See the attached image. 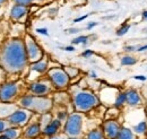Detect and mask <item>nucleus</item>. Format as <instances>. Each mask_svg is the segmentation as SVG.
Wrapping results in <instances>:
<instances>
[{
    "label": "nucleus",
    "instance_id": "nucleus-26",
    "mask_svg": "<svg viewBox=\"0 0 147 139\" xmlns=\"http://www.w3.org/2000/svg\"><path fill=\"white\" fill-rule=\"evenodd\" d=\"M68 112L66 111V110H63V111H59L58 113H57V118L55 119H58V120H60L61 122L66 121V119L68 118Z\"/></svg>",
    "mask_w": 147,
    "mask_h": 139
},
{
    "label": "nucleus",
    "instance_id": "nucleus-7",
    "mask_svg": "<svg viewBox=\"0 0 147 139\" xmlns=\"http://www.w3.org/2000/svg\"><path fill=\"white\" fill-rule=\"evenodd\" d=\"M32 118V112L26 110V109H17L13 114H10L6 121L9 126L11 127H18V128H23L26 127L28 124V122Z\"/></svg>",
    "mask_w": 147,
    "mask_h": 139
},
{
    "label": "nucleus",
    "instance_id": "nucleus-14",
    "mask_svg": "<svg viewBox=\"0 0 147 139\" xmlns=\"http://www.w3.org/2000/svg\"><path fill=\"white\" fill-rule=\"evenodd\" d=\"M18 107L11 102H0V119L6 120L10 114H13Z\"/></svg>",
    "mask_w": 147,
    "mask_h": 139
},
{
    "label": "nucleus",
    "instance_id": "nucleus-39",
    "mask_svg": "<svg viewBox=\"0 0 147 139\" xmlns=\"http://www.w3.org/2000/svg\"><path fill=\"white\" fill-rule=\"evenodd\" d=\"M91 77H92V78H96V74H95L94 71H92V72H91Z\"/></svg>",
    "mask_w": 147,
    "mask_h": 139
},
{
    "label": "nucleus",
    "instance_id": "nucleus-30",
    "mask_svg": "<svg viewBox=\"0 0 147 139\" xmlns=\"http://www.w3.org/2000/svg\"><path fill=\"white\" fill-rule=\"evenodd\" d=\"M36 33L41 35H44V36H48L49 35V32H48V28H45V27H38L36 28Z\"/></svg>",
    "mask_w": 147,
    "mask_h": 139
},
{
    "label": "nucleus",
    "instance_id": "nucleus-27",
    "mask_svg": "<svg viewBox=\"0 0 147 139\" xmlns=\"http://www.w3.org/2000/svg\"><path fill=\"white\" fill-rule=\"evenodd\" d=\"M15 1V3L16 5H22V6H28V5H31L33 1H36V0H14Z\"/></svg>",
    "mask_w": 147,
    "mask_h": 139
},
{
    "label": "nucleus",
    "instance_id": "nucleus-10",
    "mask_svg": "<svg viewBox=\"0 0 147 139\" xmlns=\"http://www.w3.org/2000/svg\"><path fill=\"white\" fill-rule=\"evenodd\" d=\"M51 89H52V85L50 82L48 83L43 80H36V82H32L28 85V90L31 92V94L35 96H48Z\"/></svg>",
    "mask_w": 147,
    "mask_h": 139
},
{
    "label": "nucleus",
    "instance_id": "nucleus-11",
    "mask_svg": "<svg viewBox=\"0 0 147 139\" xmlns=\"http://www.w3.org/2000/svg\"><path fill=\"white\" fill-rule=\"evenodd\" d=\"M42 135V127L40 122L28 123L23 130V137L25 139H37Z\"/></svg>",
    "mask_w": 147,
    "mask_h": 139
},
{
    "label": "nucleus",
    "instance_id": "nucleus-3",
    "mask_svg": "<svg viewBox=\"0 0 147 139\" xmlns=\"http://www.w3.org/2000/svg\"><path fill=\"white\" fill-rule=\"evenodd\" d=\"M100 104V99L91 90H78L73 96V105L76 112L85 113L88 112Z\"/></svg>",
    "mask_w": 147,
    "mask_h": 139
},
{
    "label": "nucleus",
    "instance_id": "nucleus-28",
    "mask_svg": "<svg viewBox=\"0 0 147 139\" xmlns=\"http://www.w3.org/2000/svg\"><path fill=\"white\" fill-rule=\"evenodd\" d=\"M9 127V124L7 123V121L6 120H2V119H0V135L7 129Z\"/></svg>",
    "mask_w": 147,
    "mask_h": 139
},
{
    "label": "nucleus",
    "instance_id": "nucleus-34",
    "mask_svg": "<svg viewBox=\"0 0 147 139\" xmlns=\"http://www.w3.org/2000/svg\"><path fill=\"white\" fill-rule=\"evenodd\" d=\"M63 50L65 51H68V52H73V51H75V47L74 45H67V47L63 48Z\"/></svg>",
    "mask_w": 147,
    "mask_h": 139
},
{
    "label": "nucleus",
    "instance_id": "nucleus-41",
    "mask_svg": "<svg viewBox=\"0 0 147 139\" xmlns=\"http://www.w3.org/2000/svg\"><path fill=\"white\" fill-rule=\"evenodd\" d=\"M0 139H8V138H7L5 135H2V134H1V135H0Z\"/></svg>",
    "mask_w": 147,
    "mask_h": 139
},
{
    "label": "nucleus",
    "instance_id": "nucleus-12",
    "mask_svg": "<svg viewBox=\"0 0 147 139\" xmlns=\"http://www.w3.org/2000/svg\"><path fill=\"white\" fill-rule=\"evenodd\" d=\"M62 127V122L58 119H52L45 127L42 128V136L44 137H52L57 136Z\"/></svg>",
    "mask_w": 147,
    "mask_h": 139
},
{
    "label": "nucleus",
    "instance_id": "nucleus-16",
    "mask_svg": "<svg viewBox=\"0 0 147 139\" xmlns=\"http://www.w3.org/2000/svg\"><path fill=\"white\" fill-rule=\"evenodd\" d=\"M27 14V7L22 5H14L10 10V17L14 20H19Z\"/></svg>",
    "mask_w": 147,
    "mask_h": 139
},
{
    "label": "nucleus",
    "instance_id": "nucleus-21",
    "mask_svg": "<svg viewBox=\"0 0 147 139\" xmlns=\"http://www.w3.org/2000/svg\"><path fill=\"white\" fill-rule=\"evenodd\" d=\"M125 104H126V93L125 92H119L118 95H117V97H115V101H114L113 106L117 107V109H120V107H122Z\"/></svg>",
    "mask_w": 147,
    "mask_h": 139
},
{
    "label": "nucleus",
    "instance_id": "nucleus-17",
    "mask_svg": "<svg viewBox=\"0 0 147 139\" xmlns=\"http://www.w3.org/2000/svg\"><path fill=\"white\" fill-rule=\"evenodd\" d=\"M2 135H5L8 139H20L22 135H23V131H22V128L9 126V127L2 132Z\"/></svg>",
    "mask_w": 147,
    "mask_h": 139
},
{
    "label": "nucleus",
    "instance_id": "nucleus-13",
    "mask_svg": "<svg viewBox=\"0 0 147 139\" xmlns=\"http://www.w3.org/2000/svg\"><path fill=\"white\" fill-rule=\"evenodd\" d=\"M125 93H126V103L129 106H138L142 103V97L136 89L129 88L125 90Z\"/></svg>",
    "mask_w": 147,
    "mask_h": 139
},
{
    "label": "nucleus",
    "instance_id": "nucleus-37",
    "mask_svg": "<svg viewBox=\"0 0 147 139\" xmlns=\"http://www.w3.org/2000/svg\"><path fill=\"white\" fill-rule=\"evenodd\" d=\"M45 139H61V137L60 136H52V137H45Z\"/></svg>",
    "mask_w": 147,
    "mask_h": 139
},
{
    "label": "nucleus",
    "instance_id": "nucleus-15",
    "mask_svg": "<svg viewBox=\"0 0 147 139\" xmlns=\"http://www.w3.org/2000/svg\"><path fill=\"white\" fill-rule=\"evenodd\" d=\"M30 70L32 72H36L37 75H42L44 72H47L49 70V66H48V61L47 59L42 58L41 60H38L36 62H33L31 63V68Z\"/></svg>",
    "mask_w": 147,
    "mask_h": 139
},
{
    "label": "nucleus",
    "instance_id": "nucleus-22",
    "mask_svg": "<svg viewBox=\"0 0 147 139\" xmlns=\"http://www.w3.org/2000/svg\"><path fill=\"white\" fill-rule=\"evenodd\" d=\"M136 62H137V59L132 55H123L120 61L121 66H134Z\"/></svg>",
    "mask_w": 147,
    "mask_h": 139
},
{
    "label": "nucleus",
    "instance_id": "nucleus-6",
    "mask_svg": "<svg viewBox=\"0 0 147 139\" xmlns=\"http://www.w3.org/2000/svg\"><path fill=\"white\" fill-rule=\"evenodd\" d=\"M24 44H25V50L27 53L28 61L31 63L36 62L38 60H41L42 58H44L43 50L41 49L38 43L35 41V38H33L31 35H26L24 37Z\"/></svg>",
    "mask_w": 147,
    "mask_h": 139
},
{
    "label": "nucleus",
    "instance_id": "nucleus-25",
    "mask_svg": "<svg viewBox=\"0 0 147 139\" xmlns=\"http://www.w3.org/2000/svg\"><path fill=\"white\" fill-rule=\"evenodd\" d=\"M63 69L67 72V75L69 76V78L76 77V76L78 75V72H79V70L77 69V68H74V67H66V68H63Z\"/></svg>",
    "mask_w": 147,
    "mask_h": 139
},
{
    "label": "nucleus",
    "instance_id": "nucleus-35",
    "mask_svg": "<svg viewBox=\"0 0 147 139\" xmlns=\"http://www.w3.org/2000/svg\"><path fill=\"white\" fill-rule=\"evenodd\" d=\"M96 25H97V23H96V22H92V23H88V24H87V27H86V28H87V30H92L93 27H95Z\"/></svg>",
    "mask_w": 147,
    "mask_h": 139
},
{
    "label": "nucleus",
    "instance_id": "nucleus-32",
    "mask_svg": "<svg viewBox=\"0 0 147 139\" xmlns=\"http://www.w3.org/2000/svg\"><path fill=\"white\" fill-rule=\"evenodd\" d=\"M136 80H139V82H145L147 78H146V76H144V75H137V76H135L134 77Z\"/></svg>",
    "mask_w": 147,
    "mask_h": 139
},
{
    "label": "nucleus",
    "instance_id": "nucleus-29",
    "mask_svg": "<svg viewBox=\"0 0 147 139\" xmlns=\"http://www.w3.org/2000/svg\"><path fill=\"white\" fill-rule=\"evenodd\" d=\"M93 54H94V51H92L91 49H86L84 52L82 53V57L83 58H86V59H88V58H91Z\"/></svg>",
    "mask_w": 147,
    "mask_h": 139
},
{
    "label": "nucleus",
    "instance_id": "nucleus-20",
    "mask_svg": "<svg viewBox=\"0 0 147 139\" xmlns=\"http://www.w3.org/2000/svg\"><path fill=\"white\" fill-rule=\"evenodd\" d=\"M132 131L137 135H144L147 132V122L140 121L132 127Z\"/></svg>",
    "mask_w": 147,
    "mask_h": 139
},
{
    "label": "nucleus",
    "instance_id": "nucleus-42",
    "mask_svg": "<svg viewBox=\"0 0 147 139\" xmlns=\"http://www.w3.org/2000/svg\"><path fill=\"white\" fill-rule=\"evenodd\" d=\"M6 1H7V0H0V6H1L3 2H6Z\"/></svg>",
    "mask_w": 147,
    "mask_h": 139
},
{
    "label": "nucleus",
    "instance_id": "nucleus-18",
    "mask_svg": "<svg viewBox=\"0 0 147 139\" xmlns=\"http://www.w3.org/2000/svg\"><path fill=\"white\" fill-rule=\"evenodd\" d=\"M85 139H107L101 127H96V128H93L91 130H88L86 134H85Z\"/></svg>",
    "mask_w": 147,
    "mask_h": 139
},
{
    "label": "nucleus",
    "instance_id": "nucleus-40",
    "mask_svg": "<svg viewBox=\"0 0 147 139\" xmlns=\"http://www.w3.org/2000/svg\"><path fill=\"white\" fill-rule=\"evenodd\" d=\"M66 139H82L80 137H67Z\"/></svg>",
    "mask_w": 147,
    "mask_h": 139
},
{
    "label": "nucleus",
    "instance_id": "nucleus-5",
    "mask_svg": "<svg viewBox=\"0 0 147 139\" xmlns=\"http://www.w3.org/2000/svg\"><path fill=\"white\" fill-rule=\"evenodd\" d=\"M48 79L55 89H63L70 83L69 76L63 68L60 67H51L48 70Z\"/></svg>",
    "mask_w": 147,
    "mask_h": 139
},
{
    "label": "nucleus",
    "instance_id": "nucleus-8",
    "mask_svg": "<svg viewBox=\"0 0 147 139\" xmlns=\"http://www.w3.org/2000/svg\"><path fill=\"white\" fill-rule=\"evenodd\" d=\"M19 86L16 83H5L0 86V102H11L17 97Z\"/></svg>",
    "mask_w": 147,
    "mask_h": 139
},
{
    "label": "nucleus",
    "instance_id": "nucleus-33",
    "mask_svg": "<svg viewBox=\"0 0 147 139\" xmlns=\"http://www.w3.org/2000/svg\"><path fill=\"white\" fill-rule=\"evenodd\" d=\"M90 15H84V16H80V17H77L74 19V23H79V22H82V20H84V19H86V18L88 17Z\"/></svg>",
    "mask_w": 147,
    "mask_h": 139
},
{
    "label": "nucleus",
    "instance_id": "nucleus-43",
    "mask_svg": "<svg viewBox=\"0 0 147 139\" xmlns=\"http://www.w3.org/2000/svg\"><path fill=\"white\" fill-rule=\"evenodd\" d=\"M36 1H42V0H36Z\"/></svg>",
    "mask_w": 147,
    "mask_h": 139
},
{
    "label": "nucleus",
    "instance_id": "nucleus-38",
    "mask_svg": "<svg viewBox=\"0 0 147 139\" xmlns=\"http://www.w3.org/2000/svg\"><path fill=\"white\" fill-rule=\"evenodd\" d=\"M142 16H143V18H144V19H147V10H145V11H143Z\"/></svg>",
    "mask_w": 147,
    "mask_h": 139
},
{
    "label": "nucleus",
    "instance_id": "nucleus-24",
    "mask_svg": "<svg viewBox=\"0 0 147 139\" xmlns=\"http://www.w3.org/2000/svg\"><path fill=\"white\" fill-rule=\"evenodd\" d=\"M130 27H131V25H130V24L123 23V24L118 28V31H117V35H118V36H123L125 34H127V33H128V31L130 30Z\"/></svg>",
    "mask_w": 147,
    "mask_h": 139
},
{
    "label": "nucleus",
    "instance_id": "nucleus-36",
    "mask_svg": "<svg viewBox=\"0 0 147 139\" xmlns=\"http://www.w3.org/2000/svg\"><path fill=\"white\" fill-rule=\"evenodd\" d=\"M80 30L79 28H69L68 30V33H70V34H75V33H78Z\"/></svg>",
    "mask_w": 147,
    "mask_h": 139
},
{
    "label": "nucleus",
    "instance_id": "nucleus-19",
    "mask_svg": "<svg viewBox=\"0 0 147 139\" xmlns=\"http://www.w3.org/2000/svg\"><path fill=\"white\" fill-rule=\"evenodd\" d=\"M117 139H137L135 132L132 131V129H130L128 127H121V130L118 135Z\"/></svg>",
    "mask_w": 147,
    "mask_h": 139
},
{
    "label": "nucleus",
    "instance_id": "nucleus-9",
    "mask_svg": "<svg viewBox=\"0 0 147 139\" xmlns=\"http://www.w3.org/2000/svg\"><path fill=\"white\" fill-rule=\"evenodd\" d=\"M121 127L122 126L115 119H109V120L103 121L101 129L107 139H117L120 130H121Z\"/></svg>",
    "mask_w": 147,
    "mask_h": 139
},
{
    "label": "nucleus",
    "instance_id": "nucleus-31",
    "mask_svg": "<svg viewBox=\"0 0 147 139\" xmlns=\"http://www.w3.org/2000/svg\"><path fill=\"white\" fill-rule=\"evenodd\" d=\"M123 49H125V51H126V52H134V51H136V50H137V48H136L135 45H126Z\"/></svg>",
    "mask_w": 147,
    "mask_h": 139
},
{
    "label": "nucleus",
    "instance_id": "nucleus-2",
    "mask_svg": "<svg viewBox=\"0 0 147 139\" xmlns=\"http://www.w3.org/2000/svg\"><path fill=\"white\" fill-rule=\"evenodd\" d=\"M52 100L48 96H35L33 94L23 95L18 101L19 106L37 114L49 113L52 109Z\"/></svg>",
    "mask_w": 147,
    "mask_h": 139
},
{
    "label": "nucleus",
    "instance_id": "nucleus-23",
    "mask_svg": "<svg viewBox=\"0 0 147 139\" xmlns=\"http://www.w3.org/2000/svg\"><path fill=\"white\" fill-rule=\"evenodd\" d=\"M88 38H90V36H87V35H80V36H77V37H75V38L73 40V44L74 45H78V44H83V45H85V44H87Z\"/></svg>",
    "mask_w": 147,
    "mask_h": 139
},
{
    "label": "nucleus",
    "instance_id": "nucleus-4",
    "mask_svg": "<svg viewBox=\"0 0 147 139\" xmlns=\"http://www.w3.org/2000/svg\"><path fill=\"white\" fill-rule=\"evenodd\" d=\"M84 118L79 112H74L68 115L63 124V135L67 137H80L83 135Z\"/></svg>",
    "mask_w": 147,
    "mask_h": 139
},
{
    "label": "nucleus",
    "instance_id": "nucleus-1",
    "mask_svg": "<svg viewBox=\"0 0 147 139\" xmlns=\"http://www.w3.org/2000/svg\"><path fill=\"white\" fill-rule=\"evenodd\" d=\"M24 40H7L0 48V66L10 74L22 72L28 65Z\"/></svg>",
    "mask_w": 147,
    "mask_h": 139
}]
</instances>
